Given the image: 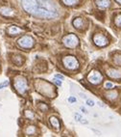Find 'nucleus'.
<instances>
[{
    "label": "nucleus",
    "instance_id": "nucleus-1",
    "mask_svg": "<svg viewBox=\"0 0 121 137\" xmlns=\"http://www.w3.org/2000/svg\"><path fill=\"white\" fill-rule=\"evenodd\" d=\"M23 9L28 14L40 17L52 19L59 16V10L53 0H21Z\"/></svg>",
    "mask_w": 121,
    "mask_h": 137
},
{
    "label": "nucleus",
    "instance_id": "nucleus-2",
    "mask_svg": "<svg viewBox=\"0 0 121 137\" xmlns=\"http://www.w3.org/2000/svg\"><path fill=\"white\" fill-rule=\"evenodd\" d=\"M14 87L19 95H23L27 90V80L25 77L17 75L14 78Z\"/></svg>",
    "mask_w": 121,
    "mask_h": 137
},
{
    "label": "nucleus",
    "instance_id": "nucleus-3",
    "mask_svg": "<svg viewBox=\"0 0 121 137\" xmlns=\"http://www.w3.org/2000/svg\"><path fill=\"white\" fill-rule=\"evenodd\" d=\"M63 63L64 65V67L68 70L74 71L76 68H79V62L76 59V57L74 56H65L63 59Z\"/></svg>",
    "mask_w": 121,
    "mask_h": 137
},
{
    "label": "nucleus",
    "instance_id": "nucleus-4",
    "mask_svg": "<svg viewBox=\"0 0 121 137\" xmlns=\"http://www.w3.org/2000/svg\"><path fill=\"white\" fill-rule=\"evenodd\" d=\"M63 44L65 45L66 47L74 48V47H77L78 43H79V39L76 37V35L69 34V35L65 36V37L63 39Z\"/></svg>",
    "mask_w": 121,
    "mask_h": 137
},
{
    "label": "nucleus",
    "instance_id": "nucleus-5",
    "mask_svg": "<svg viewBox=\"0 0 121 137\" xmlns=\"http://www.w3.org/2000/svg\"><path fill=\"white\" fill-rule=\"evenodd\" d=\"M17 43L22 48H31L34 45V39L30 36H23L18 39Z\"/></svg>",
    "mask_w": 121,
    "mask_h": 137
},
{
    "label": "nucleus",
    "instance_id": "nucleus-6",
    "mask_svg": "<svg viewBox=\"0 0 121 137\" xmlns=\"http://www.w3.org/2000/svg\"><path fill=\"white\" fill-rule=\"evenodd\" d=\"M87 80L93 85H98L102 82L103 76L98 71H91L87 75Z\"/></svg>",
    "mask_w": 121,
    "mask_h": 137
},
{
    "label": "nucleus",
    "instance_id": "nucleus-7",
    "mask_svg": "<svg viewBox=\"0 0 121 137\" xmlns=\"http://www.w3.org/2000/svg\"><path fill=\"white\" fill-rule=\"evenodd\" d=\"M93 42L97 47H106L108 44V39L102 34H95L93 36Z\"/></svg>",
    "mask_w": 121,
    "mask_h": 137
},
{
    "label": "nucleus",
    "instance_id": "nucleus-8",
    "mask_svg": "<svg viewBox=\"0 0 121 137\" xmlns=\"http://www.w3.org/2000/svg\"><path fill=\"white\" fill-rule=\"evenodd\" d=\"M107 74L111 78H114V79L121 78V71L116 70V68H109V70L107 71Z\"/></svg>",
    "mask_w": 121,
    "mask_h": 137
},
{
    "label": "nucleus",
    "instance_id": "nucleus-9",
    "mask_svg": "<svg viewBox=\"0 0 121 137\" xmlns=\"http://www.w3.org/2000/svg\"><path fill=\"white\" fill-rule=\"evenodd\" d=\"M0 14L4 16H14V10L6 7V6H0Z\"/></svg>",
    "mask_w": 121,
    "mask_h": 137
},
{
    "label": "nucleus",
    "instance_id": "nucleus-10",
    "mask_svg": "<svg viewBox=\"0 0 121 137\" xmlns=\"http://www.w3.org/2000/svg\"><path fill=\"white\" fill-rule=\"evenodd\" d=\"M22 32V29H20L19 27L15 26V25H11L7 28V33L11 36H15V35H18L19 33Z\"/></svg>",
    "mask_w": 121,
    "mask_h": 137
},
{
    "label": "nucleus",
    "instance_id": "nucleus-11",
    "mask_svg": "<svg viewBox=\"0 0 121 137\" xmlns=\"http://www.w3.org/2000/svg\"><path fill=\"white\" fill-rule=\"evenodd\" d=\"M95 3L100 9H107L111 6V0H96Z\"/></svg>",
    "mask_w": 121,
    "mask_h": 137
},
{
    "label": "nucleus",
    "instance_id": "nucleus-12",
    "mask_svg": "<svg viewBox=\"0 0 121 137\" xmlns=\"http://www.w3.org/2000/svg\"><path fill=\"white\" fill-rule=\"evenodd\" d=\"M50 124H51V126L53 127H55L57 130H59L61 125H60V121H59V119L57 117H54V116L50 117Z\"/></svg>",
    "mask_w": 121,
    "mask_h": 137
},
{
    "label": "nucleus",
    "instance_id": "nucleus-13",
    "mask_svg": "<svg viewBox=\"0 0 121 137\" xmlns=\"http://www.w3.org/2000/svg\"><path fill=\"white\" fill-rule=\"evenodd\" d=\"M84 24H85V22H84V20H83L81 17L75 18V19L73 20V25H74V27H76V28H82V27L84 26Z\"/></svg>",
    "mask_w": 121,
    "mask_h": 137
},
{
    "label": "nucleus",
    "instance_id": "nucleus-14",
    "mask_svg": "<svg viewBox=\"0 0 121 137\" xmlns=\"http://www.w3.org/2000/svg\"><path fill=\"white\" fill-rule=\"evenodd\" d=\"M26 135H35L37 133V127L35 126H29L25 130Z\"/></svg>",
    "mask_w": 121,
    "mask_h": 137
},
{
    "label": "nucleus",
    "instance_id": "nucleus-15",
    "mask_svg": "<svg viewBox=\"0 0 121 137\" xmlns=\"http://www.w3.org/2000/svg\"><path fill=\"white\" fill-rule=\"evenodd\" d=\"M13 62L16 65V66H20L23 63V58L20 55H15L13 57Z\"/></svg>",
    "mask_w": 121,
    "mask_h": 137
},
{
    "label": "nucleus",
    "instance_id": "nucleus-16",
    "mask_svg": "<svg viewBox=\"0 0 121 137\" xmlns=\"http://www.w3.org/2000/svg\"><path fill=\"white\" fill-rule=\"evenodd\" d=\"M106 97H107L108 100H114V99L117 98V92H116V91H111V92H108V93L106 94Z\"/></svg>",
    "mask_w": 121,
    "mask_h": 137
},
{
    "label": "nucleus",
    "instance_id": "nucleus-17",
    "mask_svg": "<svg viewBox=\"0 0 121 137\" xmlns=\"http://www.w3.org/2000/svg\"><path fill=\"white\" fill-rule=\"evenodd\" d=\"M63 2L65 5L72 6V5H75V4L78 3V0H63Z\"/></svg>",
    "mask_w": 121,
    "mask_h": 137
},
{
    "label": "nucleus",
    "instance_id": "nucleus-18",
    "mask_svg": "<svg viewBox=\"0 0 121 137\" xmlns=\"http://www.w3.org/2000/svg\"><path fill=\"white\" fill-rule=\"evenodd\" d=\"M25 117L28 118V119L33 120V119L35 118V114H34L31 110H26V111H25Z\"/></svg>",
    "mask_w": 121,
    "mask_h": 137
},
{
    "label": "nucleus",
    "instance_id": "nucleus-19",
    "mask_svg": "<svg viewBox=\"0 0 121 137\" xmlns=\"http://www.w3.org/2000/svg\"><path fill=\"white\" fill-rule=\"evenodd\" d=\"M115 25L118 26V27H121V15H118L116 17H115Z\"/></svg>",
    "mask_w": 121,
    "mask_h": 137
},
{
    "label": "nucleus",
    "instance_id": "nucleus-20",
    "mask_svg": "<svg viewBox=\"0 0 121 137\" xmlns=\"http://www.w3.org/2000/svg\"><path fill=\"white\" fill-rule=\"evenodd\" d=\"M39 109H40L41 111H47L48 110V106L45 103H40L39 105Z\"/></svg>",
    "mask_w": 121,
    "mask_h": 137
},
{
    "label": "nucleus",
    "instance_id": "nucleus-21",
    "mask_svg": "<svg viewBox=\"0 0 121 137\" xmlns=\"http://www.w3.org/2000/svg\"><path fill=\"white\" fill-rule=\"evenodd\" d=\"M114 63L116 64V65H119V66H121V56H115L114 57Z\"/></svg>",
    "mask_w": 121,
    "mask_h": 137
},
{
    "label": "nucleus",
    "instance_id": "nucleus-22",
    "mask_svg": "<svg viewBox=\"0 0 121 137\" xmlns=\"http://www.w3.org/2000/svg\"><path fill=\"white\" fill-rule=\"evenodd\" d=\"M86 103L88 105V106H90V107H92V106H94V100H88V99H87V101H86Z\"/></svg>",
    "mask_w": 121,
    "mask_h": 137
},
{
    "label": "nucleus",
    "instance_id": "nucleus-23",
    "mask_svg": "<svg viewBox=\"0 0 121 137\" xmlns=\"http://www.w3.org/2000/svg\"><path fill=\"white\" fill-rule=\"evenodd\" d=\"M105 88L106 89H111V88H113V84L111 82H106L105 83Z\"/></svg>",
    "mask_w": 121,
    "mask_h": 137
},
{
    "label": "nucleus",
    "instance_id": "nucleus-24",
    "mask_svg": "<svg viewBox=\"0 0 121 137\" xmlns=\"http://www.w3.org/2000/svg\"><path fill=\"white\" fill-rule=\"evenodd\" d=\"M8 85H9V81H8V80H5L4 82H2L1 84H0V90L3 89V88L6 87V86H8Z\"/></svg>",
    "mask_w": 121,
    "mask_h": 137
},
{
    "label": "nucleus",
    "instance_id": "nucleus-25",
    "mask_svg": "<svg viewBox=\"0 0 121 137\" xmlns=\"http://www.w3.org/2000/svg\"><path fill=\"white\" fill-rule=\"evenodd\" d=\"M53 82H54L56 85H58V86H62V81L59 80V78H57V77H55V78L53 79Z\"/></svg>",
    "mask_w": 121,
    "mask_h": 137
},
{
    "label": "nucleus",
    "instance_id": "nucleus-26",
    "mask_svg": "<svg viewBox=\"0 0 121 137\" xmlns=\"http://www.w3.org/2000/svg\"><path fill=\"white\" fill-rule=\"evenodd\" d=\"M82 118H83V117L80 115V114H78V113H76V114H75V120H76L77 122H79V123H80V121H81V119H82Z\"/></svg>",
    "mask_w": 121,
    "mask_h": 137
},
{
    "label": "nucleus",
    "instance_id": "nucleus-27",
    "mask_svg": "<svg viewBox=\"0 0 121 137\" xmlns=\"http://www.w3.org/2000/svg\"><path fill=\"white\" fill-rule=\"evenodd\" d=\"M68 101H69L70 103H73V102H76L77 100H76V98H74V97H70V98H68Z\"/></svg>",
    "mask_w": 121,
    "mask_h": 137
},
{
    "label": "nucleus",
    "instance_id": "nucleus-28",
    "mask_svg": "<svg viewBox=\"0 0 121 137\" xmlns=\"http://www.w3.org/2000/svg\"><path fill=\"white\" fill-rule=\"evenodd\" d=\"M80 123H81V124H85V125H87V124H88V122H87V120H85V119H83V118L81 119V121H80Z\"/></svg>",
    "mask_w": 121,
    "mask_h": 137
},
{
    "label": "nucleus",
    "instance_id": "nucleus-29",
    "mask_svg": "<svg viewBox=\"0 0 121 137\" xmlns=\"http://www.w3.org/2000/svg\"><path fill=\"white\" fill-rule=\"evenodd\" d=\"M55 77H57V78H59V79H62V80H63V79H64V77H63V75H61V74H56V75H55Z\"/></svg>",
    "mask_w": 121,
    "mask_h": 137
},
{
    "label": "nucleus",
    "instance_id": "nucleus-30",
    "mask_svg": "<svg viewBox=\"0 0 121 137\" xmlns=\"http://www.w3.org/2000/svg\"><path fill=\"white\" fill-rule=\"evenodd\" d=\"M97 104H98V105H100L101 107H105V105H104V104H103V102H101V101H98V102H97Z\"/></svg>",
    "mask_w": 121,
    "mask_h": 137
},
{
    "label": "nucleus",
    "instance_id": "nucleus-31",
    "mask_svg": "<svg viewBox=\"0 0 121 137\" xmlns=\"http://www.w3.org/2000/svg\"><path fill=\"white\" fill-rule=\"evenodd\" d=\"M81 110H82V112H84V113H87V109L86 108H84V107H81Z\"/></svg>",
    "mask_w": 121,
    "mask_h": 137
},
{
    "label": "nucleus",
    "instance_id": "nucleus-32",
    "mask_svg": "<svg viewBox=\"0 0 121 137\" xmlns=\"http://www.w3.org/2000/svg\"><path fill=\"white\" fill-rule=\"evenodd\" d=\"M80 95H81V98H82V99H85V100H87V96H86L85 94H80Z\"/></svg>",
    "mask_w": 121,
    "mask_h": 137
},
{
    "label": "nucleus",
    "instance_id": "nucleus-33",
    "mask_svg": "<svg viewBox=\"0 0 121 137\" xmlns=\"http://www.w3.org/2000/svg\"><path fill=\"white\" fill-rule=\"evenodd\" d=\"M115 1H116L117 3H119V4H121V0H115Z\"/></svg>",
    "mask_w": 121,
    "mask_h": 137
}]
</instances>
